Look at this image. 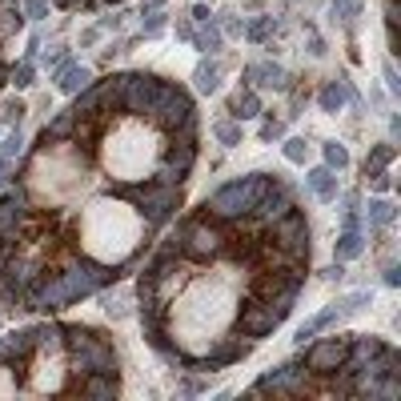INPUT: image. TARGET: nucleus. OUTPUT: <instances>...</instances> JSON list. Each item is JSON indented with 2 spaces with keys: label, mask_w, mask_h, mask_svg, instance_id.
<instances>
[{
  "label": "nucleus",
  "mask_w": 401,
  "mask_h": 401,
  "mask_svg": "<svg viewBox=\"0 0 401 401\" xmlns=\"http://www.w3.org/2000/svg\"><path fill=\"white\" fill-rule=\"evenodd\" d=\"M200 109L149 68L92 76L0 188V317H56L125 281L185 209Z\"/></svg>",
  "instance_id": "1"
},
{
  "label": "nucleus",
  "mask_w": 401,
  "mask_h": 401,
  "mask_svg": "<svg viewBox=\"0 0 401 401\" xmlns=\"http://www.w3.org/2000/svg\"><path fill=\"white\" fill-rule=\"evenodd\" d=\"M133 273L145 345L181 373H221L289 321L313 225L289 176L253 169L181 209Z\"/></svg>",
  "instance_id": "2"
},
{
  "label": "nucleus",
  "mask_w": 401,
  "mask_h": 401,
  "mask_svg": "<svg viewBox=\"0 0 401 401\" xmlns=\"http://www.w3.org/2000/svg\"><path fill=\"white\" fill-rule=\"evenodd\" d=\"M125 389L113 333L85 321H37L0 333V397L113 401Z\"/></svg>",
  "instance_id": "3"
},
{
  "label": "nucleus",
  "mask_w": 401,
  "mask_h": 401,
  "mask_svg": "<svg viewBox=\"0 0 401 401\" xmlns=\"http://www.w3.org/2000/svg\"><path fill=\"white\" fill-rule=\"evenodd\" d=\"M25 8L20 0H0V92L8 88V73H13V44L25 32Z\"/></svg>",
  "instance_id": "4"
},
{
  "label": "nucleus",
  "mask_w": 401,
  "mask_h": 401,
  "mask_svg": "<svg viewBox=\"0 0 401 401\" xmlns=\"http://www.w3.org/2000/svg\"><path fill=\"white\" fill-rule=\"evenodd\" d=\"M365 253V221L357 209H345V217H341V237L337 245H333V257L337 261H357Z\"/></svg>",
  "instance_id": "5"
},
{
  "label": "nucleus",
  "mask_w": 401,
  "mask_h": 401,
  "mask_svg": "<svg viewBox=\"0 0 401 401\" xmlns=\"http://www.w3.org/2000/svg\"><path fill=\"white\" fill-rule=\"evenodd\" d=\"M225 113L233 116V121H253V116H261V97H257V88L241 85L229 92L225 100Z\"/></svg>",
  "instance_id": "6"
},
{
  "label": "nucleus",
  "mask_w": 401,
  "mask_h": 401,
  "mask_svg": "<svg viewBox=\"0 0 401 401\" xmlns=\"http://www.w3.org/2000/svg\"><path fill=\"white\" fill-rule=\"evenodd\" d=\"M245 85L249 88H285V68L273 61H257V64H245Z\"/></svg>",
  "instance_id": "7"
},
{
  "label": "nucleus",
  "mask_w": 401,
  "mask_h": 401,
  "mask_svg": "<svg viewBox=\"0 0 401 401\" xmlns=\"http://www.w3.org/2000/svg\"><path fill=\"white\" fill-rule=\"evenodd\" d=\"M20 152H25V137H20V125H16L8 137L0 140V188L8 185V176H13L16 161H20Z\"/></svg>",
  "instance_id": "8"
},
{
  "label": "nucleus",
  "mask_w": 401,
  "mask_h": 401,
  "mask_svg": "<svg viewBox=\"0 0 401 401\" xmlns=\"http://www.w3.org/2000/svg\"><path fill=\"white\" fill-rule=\"evenodd\" d=\"M305 185H309V193H313L317 200H337V173L329 169V164H317V169H309L305 173Z\"/></svg>",
  "instance_id": "9"
},
{
  "label": "nucleus",
  "mask_w": 401,
  "mask_h": 401,
  "mask_svg": "<svg viewBox=\"0 0 401 401\" xmlns=\"http://www.w3.org/2000/svg\"><path fill=\"white\" fill-rule=\"evenodd\" d=\"M52 80H56V88H61L64 97H73V92H80L92 80V68H85V64H61L52 73Z\"/></svg>",
  "instance_id": "10"
},
{
  "label": "nucleus",
  "mask_w": 401,
  "mask_h": 401,
  "mask_svg": "<svg viewBox=\"0 0 401 401\" xmlns=\"http://www.w3.org/2000/svg\"><path fill=\"white\" fill-rule=\"evenodd\" d=\"M345 97H349V80L337 76V80H325V85H321L317 104H321V113H341V109H345Z\"/></svg>",
  "instance_id": "11"
},
{
  "label": "nucleus",
  "mask_w": 401,
  "mask_h": 401,
  "mask_svg": "<svg viewBox=\"0 0 401 401\" xmlns=\"http://www.w3.org/2000/svg\"><path fill=\"white\" fill-rule=\"evenodd\" d=\"M369 229H389L393 221H397V209H393V200L385 197H373L369 205H365V217H361Z\"/></svg>",
  "instance_id": "12"
},
{
  "label": "nucleus",
  "mask_w": 401,
  "mask_h": 401,
  "mask_svg": "<svg viewBox=\"0 0 401 401\" xmlns=\"http://www.w3.org/2000/svg\"><path fill=\"white\" fill-rule=\"evenodd\" d=\"M193 44H197L200 56H213L221 49V28H217V16L200 20V28H193Z\"/></svg>",
  "instance_id": "13"
},
{
  "label": "nucleus",
  "mask_w": 401,
  "mask_h": 401,
  "mask_svg": "<svg viewBox=\"0 0 401 401\" xmlns=\"http://www.w3.org/2000/svg\"><path fill=\"white\" fill-rule=\"evenodd\" d=\"M341 321V313H337V305H329V309H321V313H313L305 325L297 329V341H309V337H317V333H325L329 325H337Z\"/></svg>",
  "instance_id": "14"
},
{
  "label": "nucleus",
  "mask_w": 401,
  "mask_h": 401,
  "mask_svg": "<svg viewBox=\"0 0 401 401\" xmlns=\"http://www.w3.org/2000/svg\"><path fill=\"white\" fill-rule=\"evenodd\" d=\"M397 161V145H373L369 149V157H365V164H361V176H369V173H381V169H389V164Z\"/></svg>",
  "instance_id": "15"
},
{
  "label": "nucleus",
  "mask_w": 401,
  "mask_h": 401,
  "mask_svg": "<svg viewBox=\"0 0 401 401\" xmlns=\"http://www.w3.org/2000/svg\"><path fill=\"white\" fill-rule=\"evenodd\" d=\"M193 80H197L200 92H217L221 88V64L213 61V56H200L197 73H193Z\"/></svg>",
  "instance_id": "16"
},
{
  "label": "nucleus",
  "mask_w": 401,
  "mask_h": 401,
  "mask_svg": "<svg viewBox=\"0 0 401 401\" xmlns=\"http://www.w3.org/2000/svg\"><path fill=\"white\" fill-rule=\"evenodd\" d=\"M52 8H64V13H104V8H116L125 0H49Z\"/></svg>",
  "instance_id": "17"
},
{
  "label": "nucleus",
  "mask_w": 401,
  "mask_h": 401,
  "mask_svg": "<svg viewBox=\"0 0 401 401\" xmlns=\"http://www.w3.org/2000/svg\"><path fill=\"white\" fill-rule=\"evenodd\" d=\"M273 28H277L273 13H261V16H257V20H249V25L241 28V32H245V37H249L253 44H265V40L273 37Z\"/></svg>",
  "instance_id": "18"
},
{
  "label": "nucleus",
  "mask_w": 401,
  "mask_h": 401,
  "mask_svg": "<svg viewBox=\"0 0 401 401\" xmlns=\"http://www.w3.org/2000/svg\"><path fill=\"white\" fill-rule=\"evenodd\" d=\"M169 28V13L164 8H145L140 13V37H161Z\"/></svg>",
  "instance_id": "19"
},
{
  "label": "nucleus",
  "mask_w": 401,
  "mask_h": 401,
  "mask_svg": "<svg viewBox=\"0 0 401 401\" xmlns=\"http://www.w3.org/2000/svg\"><path fill=\"white\" fill-rule=\"evenodd\" d=\"M8 85H13V88H32V85H37V64L28 61V56H25V61H13Z\"/></svg>",
  "instance_id": "20"
},
{
  "label": "nucleus",
  "mask_w": 401,
  "mask_h": 401,
  "mask_svg": "<svg viewBox=\"0 0 401 401\" xmlns=\"http://www.w3.org/2000/svg\"><path fill=\"white\" fill-rule=\"evenodd\" d=\"M333 305H337L341 321H345V317H357V313H361V309H365V305H373V297H369V293H349V297L333 301Z\"/></svg>",
  "instance_id": "21"
},
{
  "label": "nucleus",
  "mask_w": 401,
  "mask_h": 401,
  "mask_svg": "<svg viewBox=\"0 0 401 401\" xmlns=\"http://www.w3.org/2000/svg\"><path fill=\"white\" fill-rule=\"evenodd\" d=\"M321 152H325V164L333 169V173L349 169V149H345L341 140H329V145H321Z\"/></svg>",
  "instance_id": "22"
},
{
  "label": "nucleus",
  "mask_w": 401,
  "mask_h": 401,
  "mask_svg": "<svg viewBox=\"0 0 401 401\" xmlns=\"http://www.w3.org/2000/svg\"><path fill=\"white\" fill-rule=\"evenodd\" d=\"M213 137L225 145V149H237L241 145V121H217L213 125Z\"/></svg>",
  "instance_id": "23"
},
{
  "label": "nucleus",
  "mask_w": 401,
  "mask_h": 401,
  "mask_svg": "<svg viewBox=\"0 0 401 401\" xmlns=\"http://www.w3.org/2000/svg\"><path fill=\"white\" fill-rule=\"evenodd\" d=\"M385 40H389V52L397 56V0H385Z\"/></svg>",
  "instance_id": "24"
},
{
  "label": "nucleus",
  "mask_w": 401,
  "mask_h": 401,
  "mask_svg": "<svg viewBox=\"0 0 401 401\" xmlns=\"http://www.w3.org/2000/svg\"><path fill=\"white\" fill-rule=\"evenodd\" d=\"M361 13V0H333V16H337L345 28H353V16Z\"/></svg>",
  "instance_id": "25"
},
{
  "label": "nucleus",
  "mask_w": 401,
  "mask_h": 401,
  "mask_svg": "<svg viewBox=\"0 0 401 401\" xmlns=\"http://www.w3.org/2000/svg\"><path fill=\"white\" fill-rule=\"evenodd\" d=\"M305 157H309V145H305V137H289V140H285V161L305 164Z\"/></svg>",
  "instance_id": "26"
},
{
  "label": "nucleus",
  "mask_w": 401,
  "mask_h": 401,
  "mask_svg": "<svg viewBox=\"0 0 401 401\" xmlns=\"http://www.w3.org/2000/svg\"><path fill=\"white\" fill-rule=\"evenodd\" d=\"M261 116H265L261 140H281V137H285V121H277V116H273V113H265V109H261Z\"/></svg>",
  "instance_id": "27"
},
{
  "label": "nucleus",
  "mask_w": 401,
  "mask_h": 401,
  "mask_svg": "<svg viewBox=\"0 0 401 401\" xmlns=\"http://www.w3.org/2000/svg\"><path fill=\"white\" fill-rule=\"evenodd\" d=\"M365 185L373 188V193H381V197H385L389 188H393V173H389V169H381V173H369V176H365Z\"/></svg>",
  "instance_id": "28"
},
{
  "label": "nucleus",
  "mask_w": 401,
  "mask_h": 401,
  "mask_svg": "<svg viewBox=\"0 0 401 401\" xmlns=\"http://www.w3.org/2000/svg\"><path fill=\"white\" fill-rule=\"evenodd\" d=\"M20 8H25V20H44L49 16V0H20Z\"/></svg>",
  "instance_id": "29"
},
{
  "label": "nucleus",
  "mask_w": 401,
  "mask_h": 401,
  "mask_svg": "<svg viewBox=\"0 0 401 401\" xmlns=\"http://www.w3.org/2000/svg\"><path fill=\"white\" fill-rule=\"evenodd\" d=\"M20 116H25V104H20V100H4L0 121H4V125H20Z\"/></svg>",
  "instance_id": "30"
},
{
  "label": "nucleus",
  "mask_w": 401,
  "mask_h": 401,
  "mask_svg": "<svg viewBox=\"0 0 401 401\" xmlns=\"http://www.w3.org/2000/svg\"><path fill=\"white\" fill-rule=\"evenodd\" d=\"M64 61H68V49H52L49 56H44V68H52V73H56Z\"/></svg>",
  "instance_id": "31"
},
{
  "label": "nucleus",
  "mask_w": 401,
  "mask_h": 401,
  "mask_svg": "<svg viewBox=\"0 0 401 401\" xmlns=\"http://www.w3.org/2000/svg\"><path fill=\"white\" fill-rule=\"evenodd\" d=\"M188 16H193V25H200V20H209L213 13H209V4H193V13Z\"/></svg>",
  "instance_id": "32"
},
{
  "label": "nucleus",
  "mask_w": 401,
  "mask_h": 401,
  "mask_svg": "<svg viewBox=\"0 0 401 401\" xmlns=\"http://www.w3.org/2000/svg\"><path fill=\"white\" fill-rule=\"evenodd\" d=\"M193 28H197L193 20H176V37H181V40H193Z\"/></svg>",
  "instance_id": "33"
},
{
  "label": "nucleus",
  "mask_w": 401,
  "mask_h": 401,
  "mask_svg": "<svg viewBox=\"0 0 401 401\" xmlns=\"http://www.w3.org/2000/svg\"><path fill=\"white\" fill-rule=\"evenodd\" d=\"M385 285H401V269L397 265H385Z\"/></svg>",
  "instance_id": "34"
},
{
  "label": "nucleus",
  "mask_w": 401,
  "mask_h": 401,
  "mask_svg": "<svg viewBox=\"0 0 401 401\" xmlns=\"http://www.w3.org/2000/svg\"><path fill=\"white\" fill-rule=\"evenodd\" d=\"M385 80H389V92H401V85H397V73H393V64H385Z\"/></svg>",
  "instance_id": "35"
},
{
  "label": "nucleus",
  "mask_w": 401,
  "mask_h": 401,
  "mask_svg": "<svg viewBox=\"0 0 401 401\" xmlns=\"http://www.w3.org/2000/svg\"><path fill=\"white\" fill-rule=\"evenodd\" d=\"M37 52H40V37H28V49H25V56H28V61H32Z\"/></svg>",
  "instance_id": "36"
},
{
  "label": "nucleus",
  "mask_w": 401,
  "mask_h": 401,
  "mask_svg": "<svg viewBox=\"0 0 401 401\" xmlns=\"http://www.w3.org/2000/svg\"><path fill=\"white\" fill-rule=\"evenodd\" d=\"M221 25H225L229 37H241V20H221Z\"/></svg>",
  "instance_id": "37"
},
{
  "label": "nucleus",
  "mask_w": 401,
  "mask_h": 401,
  "mask_svg": "<svg viewBox=\"0 0 401 401\" xmlns=\"http://www.w3.org/2000/svg\"><path fill=\"white\" fill-rule=\"evenodd\" d=\"M169 0H145V8H164Z\"/></svg>",
  "instance_id": "38"
}]
</instances>
